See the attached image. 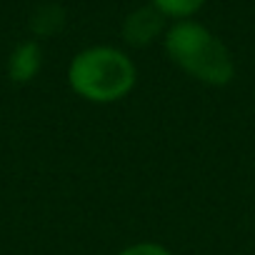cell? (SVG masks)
I'll list each match as a JSON object with an SVG mask.
<instances>
[{
  "label": "cell",
  "mask_w": 255,
  "mask_h": 255,
  "mask_svg": "<svg viewBox=\"0 0 255 255\" xmlns=\"http://www.w3.org/2000/svg\"><path fill=\"white\" fill-rule=\"evenodd\" d=\"M163 25H165V15L158 8L145 5V8H138L135 13H130L125 18L123 38H125L128 45H133V48H145L160 35Z\"/></svg>",
  "instance_id": "obj_3"
},
{
  "label": "cell",
  "mask_w": 255,
  "mask_h": 255,
  "mask_svg": "<svg viewBox=\"0 0 255 255\" xmlns=\"http://www.w3.org/2000/svg\"><path fill=\"white\" fill-rule=\"evenodd\" d=\"M138 83V68L130 55L110 48L95 45L80 50L68 65L70 90L95 105L118 103L130 93Z\"/></svg>",
  "instance_id": "obj_1"
},
{
  "label": "cell",
  "mask_w": 255,
  "mask_h": 255,
  "mask_svg": "<svg viewBox=\"0 0 255 255\" xmlns=\"http://www.w3.org/2000/svg\"><path fill=\"white\" fill-rule=\"evenodd\" d=\"M40 70V48L35 43H23L10 58V75L18 83L30 80Z\"/></svg>",
  "instance_id": "obj_4"
},
{
  "label": "cell",
  "mask_w": 255,
  "mask_h": 255,
  "mask_svg": "<svg viewBox=\"0 0 255 255\" xmlns=\"http://www.w3.org/2000/svg\"><path fill=\"white\" fill-rule=\"evenodd\" d=\"M168 58L193 80L223 88L235 78V60L228 45L195 20H175L165 33Z\"/></svg>",
  "instance_id": "obj_2"
},
{
  "label": "cell",
  "mask_w": 255,
  "mask_h": 255,
  "mask_svg": "<svg viewBox=\"0 0 255 255\" xmlns=\"http://www.w3.org/2000/svg\"><path fill=\"white\" fill-rule=\"evenodd\" d=\"M118 255H173L165 245L153 243V240H143V243H133L128 245L125 250H120Z\"/></svg>",
  "instance_id": "obj_6"
},
{
  "label": "cell",
  "mask_w": 255,
  "mask_h": 255,
  "mask_svg": "<svg viewBox=\"0 0 255 255\" xmlns=\"http://www.w3.org/2000/svg\"><path fill=\"white\" fill-rule=\"evenodd\" d=\"M205 0H150V5L158 8L165 18H175V20H190V15H195L203 8Z\"/></svg>",
  "instance_id": "obj_5"
}]
</instances>
